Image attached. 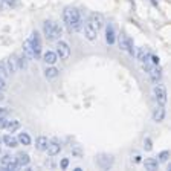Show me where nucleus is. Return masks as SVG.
Instances as JSON below:
<instances>
[{"label":"nucleus","mask_w":171,"mask_h":171,"mask_svg":"<svg viewBox=\"0 0 171 171\" xmlns=\"http://www.w3.org/2000/svg\"><path fill=\"white\" fill-rule=\"evenodd\" d=\"M63 20L66 23V26L69 29L73 31H80L83 28V20H81V14L77 8H66L63 11Z\"/></svg>","instance_id":"obj_1"},{"label":"nucleus","mask_w":171,"mask_h":171,"mask_svg":"<svg viewBox=\"0 0 171 171\" xmlns=\"http://www.w3.org/2000/svg\"><path fill=\"white\" fill-rule=\"evenodd\" d=\"M95 163H96L99 168H102V169H109V168L113 165V156H112V154H105V153L98 154V156L95 157Z\"/></svg>","instance_id":"obj_2"},{"label":"nucleus","mask_w":171,"mask_h":171,"mask_svg":"<svg viewBox=\"0 0 171 171\" xmlns=\"http://www.w3.org/2000/svg\"><path fill=\"white\" fill-rule=\"evenodd\" d=\"M31 43H32V48H34V58L38 60L41 58V52H43V48H41V40H40V35L38 32H32L31 35Z\"/></svg>","instance_id":"obj_3"},{"label":"nucleus","mask_w":171,"mask_h":171,"mask_svg":"<svg viewBox=\"0 0 171 171\" xmlns=\"http://www.w3.org/2000/svg\"><path fill=\"white\" fill-rule=\"evenodd\" d=\"M153 95H154V99L157 101V104H160V105H165L166 104V89L162 84H156L154 86Z\"/></svg>","instance_id":"obj_4"},{"label":"nucleus","mask_w":171,"mask_h":171,"mask_svg":"<svg viewBox=\"0 0 171 171\" xmlns=\"http://www.w3.org/2000/svg\"><path fill=\"white\" fill-rule=\"evenodd\" d=\"M119 48L122 51H127L130 55H134V48H133V40L130 37H127L125 34L119 35Z\"/></svg>","instance_id":"obj_5"},{"label":"nucleus","mask_w":171,"mask_h":171,"mask_svg":"<svg viewBox=\"0 0 171 171\" xmlns=\"http://www.w3.org/2000/svg\"><path fill=\"white\" fill-rule=\"evenodd\" d=\"M57 57L60 60H67L70 57V48L66 41H58L57 43V51H55Z\"/></svg>","instance_id":"obj_6"},{"label":"nucleus","mask_w":171,"mask_h":171,"mask_svg":"<svg viewBox=\"0 0 171 171\" xmlns=\"http://www.w3.org/2000/svg\"><path fill=\"white\" fill-rule=\"evenodd\" d=\"M89 23H90L96 31H99V29L102 28V25H104V17H102V14L93 12V14L90 16V19H89Z\"/></svg>","instance_id":"obj_7"},{"label":"nucleus","mask_w":171,"mask_h":171,"mask_svg":"<svg viewBox=\"0 0 171 171\" xmlns=\"http://www.w3.org/2000/svg\"><path fill=\"white\" fill-rule=\"evenodd\" d=\"M84 35H86V38H87L89 41H95L96 37H98V31L87 22V23L84 25Z\"/></svg>","instance_id":"obj_8"},{"label":"nucleus","mask_w":171,"mask_h":171,"mask_svg":"<svg viewBox=\"0 0 171 171\" xmlns=\"http://www.w3.org/2000/svg\"><path fill=\"white\" fill-rule=\"evenodd\" d=\"M165 115H166V113H165V109H163V105H160V104H157L156 109H154L153 113H151L154 122H162V121L165 119Z\"/></svg>","instance_id":"obj_9"},{"label":"nucleus","mask_w":171,"mask_h":171,"mask_svg":"<svg viewBox=\"0 0 171 171\" xmlns=\"http://www.w3.org/2000/svg\"><path fill=\"white\" fill-rule=\"evenodd\" d=\"M61 32H63V28H61L58 23H55V25H54V28H52V31H51V34H49L46 38H48L49 41H57V40H60Z\"/></svg>","instance_id":"obj_10"},{"label":"nucleus","mask_w":171,"mask_h":171,"mask_svg":"<svg viewBox=\"0 0 171 171\" xmlns=\"http://www.w3.org/2000/svg\"><path fill=\"white\" fill-rule=\"evenodd\" d=\"M105 41L109 43V45H115V41H116V34H115V28H113V25H107V28H105Z\"/></svg>","instance_id":"obj_11"},{"label":"nucleus","mask_w":171,"mask_h":171,"mask_svg":"<svg viewBox=\"0 0 171 171\" xmlns=\"http://www.w3.org/2000/svg\"><path fill=\"white\" fill-rule=\"evenodd\" d=\"M41 57H43V61H45L46 64H49V66H54V64L58 61L57 54H55V52H52V51H48V52L41 54Z\"/></svg>","instance_id":"obj_12"},{"label":"nucleus","mask_w":171,"mask_h":171,"mask_svg":"<svg viewBox=\"0 0 171 171\" xmlns=\"http://www.w3.org/2000/svg\"><path fill=\"white\" fill-rule=\"evenodd\" d=\"M5 64H6V69H8L9 73H16V72L19 70V66H17V55L9 57V58L5 61Z\"/></svg>","instance_id":"obj_13"},{"label":"nucleus","mask_w":171,"mask_h":171,"mask_svg":"<svg viewBox=\"0 0 171 171\" xmlns=\"http://www.w3.org/2000/svg\"><path fill=\"white\" fill-rule=\"evenodd\" d=\"M148 75H150V80H151L154 84H157V83L160 81V78H162V69L157 67V66H153L151 70L148 72Z\"/></svg>","instance_id":"obj_14"},{"label":"nucleus","mask_w":171,"mask_h":171,"mask_svg":"<svg viewBox=\"0 0 171 171\" xmlns=\"http://www.w3.org/2000/svg\"><path fill=\"white\" fill-rule=\"evenodd\" d=\"M23 55L29 60H34V48H32V43L31 40H26L23 43Z\"/></svg>","instance_id":"obj_15"},{"label":"nucleus","mask_w":171,"mask_h":171,"mask_svg":"<svg viewBox=\"0 0 171 171\" xmlns=\"http://www.w3.org/2000/svg\"><path fill=\"white\" fill-rule=\"evenodd\" d=\"M16 162H17L20 166H26V165L31 162V157H29L28 153L20 151V153H17V156H16Z\"/></svg>","instance_id":"obj_16"},{"label":"nucleus","mask_w":171,"mask_h":171,"mask_svg":"<svg viewBox=\"0 0 171 171\" xmlns=\"http://www.w3.org/2000/svg\"><path fill=\"white\" fill-rule=\"evenodd\" d=\"M2 142H3L6 147H9V148H16V147L19 145L17 137H14L12 134H5V136L2 137Z\"/></svg>","instance_id":"obj_17"},{"label":"nucleus","mask_w":171,"mask_h":171,"mask_svg":"<svg viewBox=\"0 0 171 171\" xmlns=\"http://www.w3.org/2000/svg\"><path fill=\"white\" fill-rule=\"evenodd\" d=\"M48 145H49V139H48L46 136H38V137H37L35 147H37L38 151H46Z\"/></svg>","instance_id":"obj_18"},{"label":"nucleus","mask_w":171,"mask_h":171,"mask_svg":"<svg viewBox=\"0 0 171 171\" xmlns=\"http://www.w3.org/2000/svg\"><path fill=\"white\" fill-rule=\"evenodd\" d=\"M46 151H48L49 156H57V154H60V151H61V145H60L58 142H49Z\"/></svg>","instance_id":"obj_19"},{"label":"nucleus","mask_w":171,"mask_h":171,"mask_svg":"<svg viewBox=\"0 0 171 171\" xmlns=\"http://www.w3.org/2000/svg\"><path fill=\"white\" fill-rule=\"evenodd\" d=\"M144 166H145V169L154 171V169H157V166H159V160L154 159V157H148V159L144 160Z\"/></svg>","instance_id":"obj_20"},{"label":"nucleus","mask_w":171,"mask_h":171,"mask_svg":"<svg viewBox=\"0 0 171 171\" xmlns=\"http://www.w3.org/2000/svg\"><path fill=\"white\" fill-rule=\"evenodd\" d=\"M58 73H60V70H58L57 67H54V66L46 67V70H45V77H46L48 80H54V78H57Z\"/></svg>","instance_id":"obj_21"},{"label":"nucleus","mask_w":171,"mask_h":171,"mask_svg":"<svg viewBox=\"0 0 171 171\" xmlns=\"http://www.w3.org/2000/svg\"><path fill=\"white\" fill-rule=\"evenodd\" d=\"M9 133H14V131H17L19 128H20V122L17 121V119H14V121H8V124H6V127H5Z\"/></svg>","instance_id":"obj_22"},{"label":"nucleus","mask_w":171,"mask_h":171,"mask_svg":"<svg viewBox=\"0 0 171 171\" xmlns=\"http://www.w3.org/2000/svg\"><path fill=\"white\" fill-rule=\"evenodd\" d=\"M17 141H19L22 145H31V136H29L28 133H20L19 137H17Z\"/></svg>","instance_id":"obj_23"},{"label":"nucleus","mask_w":171,"mask_h":171,"mask_svg":"<svg viewBox=\"0 0 171 171\" xmlns=\"http://www.w3.org/2000/svg\"><path fill=\"white\" fill-rule=\"evenodd\" d=\"M54 22H51V20H46L45 23H43V32H45V35L48 37L49 34H51V31H52V28H54Z\"/></svg>","instance_id":"obj_24"},{"label":"nucleus","mask_w":171,"mask_h":171,"mask_svg":"<svg viewBox=\"0 0 171 171\" xmlns=\"http://www.w3.org/2000/svg\"><path fill=\"white\" fill-rule=\"evenodd\" d=\"M136 57H137V60H139V61H144V60H147V58H150V52H148V51H145L144 48H141V49L137 51V54H136Z\"/></svg>","instance_id":"obj_25"},{"label":"nucleus","mask_w":171,"mask_h":171,"mask_svg":"<svg viewBox=\"0 0 171 171\" xmlns=\"http://www.w3.org/2000/svg\"><path fill=\"white\" fill-rule=\"evenodd\" d=\"M11 160H14V159H12V156L5 154L2 159H0V165H2V168H3V169H6V166H8V163H9Z\"/></svg>","instance_id":"obj_26"},{"label":"nucleus","mask_w":171,"mask_h":171,"mask_svg":"<svg viewBox=\"0 0 171 171\" xmlns=\"http://www.w3.org/2000/svg\"><path fill=\"white\" fill-rule=\"evenodd\" d=\"M17 66H19V69H26L28 67V63H26V57L25 55L17 57Z\"/></svg>","instance_id":"obj_27"},{"label":"nucleus","mask_w":171,"mask_h":171,"mask_svg":"<svg viewBox=\"0 0 171 171\" xmlns=\"http://www.w3.org/2000/svg\"><path fill=\"white\" fill-rule=\"evenodd\" d=\"M151 55V54H150ZM142 63V69L145 70V72H150L151 70V67H153V63L150 61V58H147V60H144V61H141Z\"/></svg>","instance_id":"obj_28"},{"label":"nucleus","mask_w":171,"mask_h":171,"mask_svg":"<svg viewBox=\"0 0 171 171\" xmlns=\"http://www.w3.org/2000/svg\"><path fill=\"white\" fill-rule=\"evenodd\" d=\"M9 75V72H8V69H6V64H5V61H2L0 63V77L2 78H6Z\"/></svg>","instance_id":"obj_29"},{"label":"nucleus","mask_w":171,"mask_h":171,"mask_svg":"<svg viewBox=\"0 0 171 171\" xmlns=\"http://www.w3.org/2000/svg\"><path fill=\"white\" fill-rule=\"evenodd\" d=\"M168 157H169V151L163 150V151H160V153H159V159H157V160H159V163H160V162H166V160H168Z\"/></svg>","instance_id":"obj_30"},{"label":"nucleus","mask_w":171,"mask_h":171,"mask_svg":"<svg viewBox=\"0 0 171 171\" xmlns=\"http://www.w3.org/2000/svg\"><path fill=\"white\" fill-rule=\"evenodd\" d=\"M144 148H145V151H151L153 150V142H151L150 137H145L144 139Z\"/></svg>","instance_id":"obj_31"},{"label":"nucleus","mask_w":171,"mask_h":171,"mask_svg":"<svg viewBox=\"0 0 171 171\" xmlns=\"http://www.w3.org/2000/svg\"><path fill=\"white\" fill-rule=\"evenodd\" d=\"M19 168H20V165L16 162V159H14V160H11V162L8 163V166H6V169H8V171H16V169H19Z\"/></svg>","instance_id":"obj_32"},{"label":"nucleus","mask_w":171,"mask_h":171,"mask_svg":"<svg viewBox=\"0 0 171 171\" xmlns=\"http://www.w3.org/2000/svg\"><path fill=\"white\" fill-rule=\"evenodd\" d=\"M8 89V84H6V78H2L0 77V92H3Z\"/></svg>","instance_id":"obj_33"},{"label":"nucleus","mask_w":171,"mask_h":171,"mask_svg":"<svg viewBox=\"0 0 171 171\" xmlns=\"http://www.w3.org/2000/svg\"><path fill=\"white\" fill-rule=\"evenodd\" d=\"M72 154L77 156V157H81V156H83V150L78 148V147H73V148H72Z\"/></svg>","instance_id":"obj_34"},{"label":"nucleus","mask_w":171,"mask_h":171,"mask_svg":"<svg viewBox=\"0 0 171 171\" xmlns=\"http://www.w3.org/2000/svg\"><path fill=\"white\" fill-rule=\"evenodd\" d=\"M2 2H3L8 8H14V6H16V0H2Z\"/></svg>","instance_id":"obj_35"},{"label":"nucleus","mask_w":171,"mask_h":171,"mask_svg":"<svg viewBox=\"0 0 171 171\" xmlns=\"http://www.w3.org/2000/svg\"><path fill=\"white\" fill-rule=\"evenodd\" d=\"M150 61L153 63V66H157L159 64V57L157 55H150Z\"/></svg>","instance_id":"obj_36"},{"label":"nucleus","mask_w":171,"mask_h":171,"mask_svg":"<svg viewBox=\"0 0 171 171\" xmlns=\"http://www.w3.org/2000/svg\"><path fill=\"white\" fill-rule=\"evenodd\" d=\"M6 124H8L6 116H2V118H0V128H5V127H6Z\"/></svg>","instance_id":"obj_37"},{"label":"nucleus","mask_w":171,"mask_h":171,"mask_svg":"<svg viewBox=\"0 0 171 171\" xmlns=\"http://www.w3.org/2000/svg\"><path fill=\"white\" fill-rule=\"evenodd\" d=\"M131 160H133V162H136V163H137V162H141V154H139V153L131 154Z\"/></svg>","instance_id":"obj_38"},{"label":"nucleus","mask_w":171,"mask_h":171,"mask_svg":"<svg viewBox=\"0 0 171 171\" xmlns=\"http://www.w3.org/2000/svg\"><path fill=\"white\" fill-rule=\"evenodd\" d=\"M67 166H69V159H63V160H61V168L66 169Z\"/></svg>","instance_id":"obj_39"},{"label":"nucleus","mask_w":171,"mask_h":171,"mask_svg":"<svg viewBox=\"0 0 171 171\" xmlns=\"http://www.w3.org/2000/svg\"><path fill=\"white\" fill-rule=\"evenodd\" d=\"M6 115H8V109L0 107V118H2V116H6Z\"/></svg>","instance_id":"obj_40"},{"label":"nucleus","mask_w":171,"mask_h":171,"mask_svg":"<svg viewBox=\"0 0 171 171\" xmlns=\"http://www.w3.org/2000/svg\"><path fill=\"white\" fill-rule=\"evenodd\" d=\"M3 99H5V96H3V93H2V92H0V101H3Z\"/></svg>","instance_id":"obj_41"},{"label":"nucleus","mask_w":171,"mask_h":171,"mask_svg":"<svg viewBox=\"0 0 171 171\" xmlns=\"http://www.w3.org/2000/svg\"><path fill=\"white\" fill-rule=\"evenodd\" d=\"M2 6H3V5H2V0H0V11H2Z\"/></svg>","instance_id":"obj_42"},{"label":"nucleus","mask_w":171,"mask_h":171,"mask_svg":"<svg viewBox=\"0 0 171 171\" xmlns=\"http://www.w3.org/2000/svg\"><path fill=\"white\" fill-rule=\"evenodd\" d=\"M0 144H2V137H0Z\"/></svg>","instance_id":"obj_43"}]
</instances>
